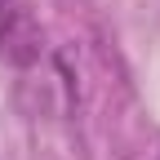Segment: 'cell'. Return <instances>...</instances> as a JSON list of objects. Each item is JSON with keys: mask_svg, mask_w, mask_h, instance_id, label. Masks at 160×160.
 Returning <instances> with one entry per match:
<instances>
[{"mask_svg": "<svg viewBox=\"0 0 160 160\" xmlns=\"http://www.w3.org/2000/svg\"><path fill=\"white\" fill-rule=\"evenodd\" d=\"M45 53V31L27 0H0V58L9 67H36Z\"/></svg>", "mask_w": 160, "mask_h": 160, "instance_id": "cell-1", "label": "cell"}]
</instances>
